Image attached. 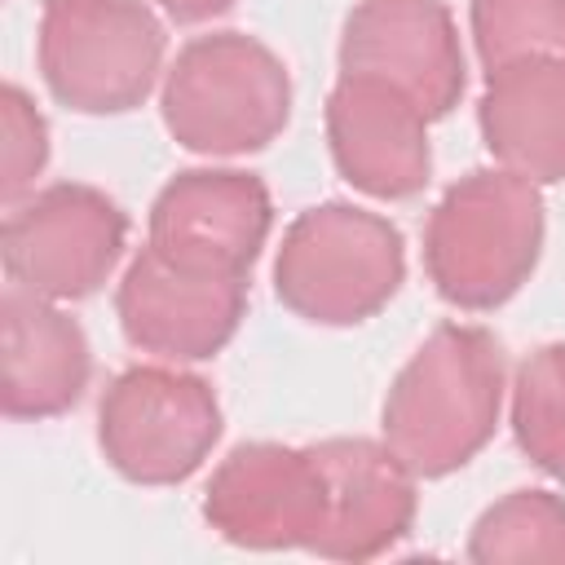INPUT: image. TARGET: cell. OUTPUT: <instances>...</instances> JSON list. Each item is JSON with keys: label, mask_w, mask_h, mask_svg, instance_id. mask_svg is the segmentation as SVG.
<instances>
[{"label": "cell", "mask_w": 565, "mask_h": 565, "mask_svg": "<svg viewBox=\"0 0 565 565\" xmlns=\"http://www.w3.org/2000/svg\"><path fill=\"white\" fill-rule=\"evenodd\" d=\"M503 393L508 358L494 331L441 322L393 375L380 406V437L415 477H450L490 446Z\"/></svg>", "instance_id": "1"}, {"label": "cell", "mask_w": 565, "mask_h": 565, "mask_svg": "<svg viewBox=\"0 0 565 565\" xmlns=\"http://www.w3.org/2000/svg\"><path fill=\"white\" fill-rule=\"evenodd\" d=\"M543 238L539 185L508 168H472L446 185L424 221V274L446 305L490 313L530 282Z\"/></svg>", "instance_id": "2"}, {"label": "cell", "mask_w": 565, "mask_h": 565, "mask_svg": "<svg viewBox=\"0 0 565 565\" xmlns=\"http://www.w3.org/2000/svg\"><path fill=\"white\" fill-rule=\"evenodd\" d=\"M159 115L190 154H256L291 124V71L247 31H207L185 40L163 71Z\"/></svg>", "instance_id": "3"}, {"label": "cell", "mask_w": 565, "mask_h": 565, "mask_svg": "<svg viewBox=\"0 0 565 565\" xmlns=\"http://www.w3.org/2000/svg\"><path fill=\"white\" fill-rule=\"evenodd\" d=\"M402 282V230L388 216L344 199L305 207L282 230L274 256V296L313 327H358L375 318Z\"/></svg>", "instance_id": "4"}, {"label": "cell", "mask_w": 565, "mask_h": 565, "mask_svg": "<svg viewBox=\"0 0 565 565\" xmlns=\"http://www.w3.org/2000/svg\"><path fill=\"white\" fill-rule=\"evenodd\" d=\"M168 31L146 0H44L35 66L57 106L128 115L163 79Z\"/></svg>", "instance_id": "5"}, {"label": "cell", "mask_w": 565, "mask_h": 565, "mask_svg": "<svg viewBox=\"0 0 565 565\" xmlns=\"http://www.w3.org/2000/svg\"><path fill=\"white\" fill-rule=\"evenodd\" d=\"M216 388L181 366H128L97 402L102 459L132 486L190 481L221 441Z\"/></svg>", "instance_id": "6"}, {"label": "cell", "mask_w": 565, "mask_h": 565, "mask_svg": "<svg viewBox=\"0 0 565 565\" xmlns=\"http://www.w3.org/2000/svg\"><path fill=\"white\" fill-rule=\"evenodd\" d=\"M128 212L88 181H53L9 203L0 225L4 278L44 300H84L119 265Z\"/></svg>", "instance_id": "7"}, {"label": "cell", "mask_w": 565, "mask_h": 565, "mask_svg": "<svg viewBox=\"0 0 565 565\" xmlns=\"http://www.w3.org/2000/svg\"><path fill=\"white\" fill-rule=\"evenodd\" d=\"M203 521L234 547L313 552L331 521L327 468L313 446L243 441L216 463L203 490Z\"/></svg>", "instance_id": "8"}, {"label": "cell", "mask_w": 565, "mask_h": 565, "mask_svg": "<svg viewBox=\"0 0 565 565\" xmlns=\"http://www.w3.org/2000/svg\"><path fill=\"white\" fill-rule=\"evenodd\" d=\"M274 230V199L243 168H181L150 203L146 247L194 274L247 278Z\"/></svg>", "instance_id": "9"}, {"label": "cell", "mask_w": 565, "mask_h": 565, "mask_svg": "<svg viewBox=\"0 0 565 565\" xmlns=\"http://www.w3.org/2000/svg\"><path fill=\"white\" fill-rule=\"evenodd\" d=\"M340 75H366L406 93L428 119H446L468 62L446 0H358L340 26Z\"/></svg>", "instance_id": "10"}, {"label": "cell", "mask_w": 565, "mask_h": 565, "mask_svg": "<svg viewBox=\"0 0 565 565\" xmlns=\"http://www.w3.org/2000/svg\"><path fill=\"white\" fill-rule=\"evenodd\" d=\"M115 318L124 340L141 353L163 362H207L247 318V278L194 274L163 260L154 247H141L115 287Z\"/></svg>", "instance_id": "11"}, {"label": "cell", "mask_w": 565, "mask_h": 565, "mask_svg": "<svg viewBox=\"0 0 565 565\" xmlns=\"http://www.w3.org/2000/svg\"><path fill=\"white\" fill-rule=\"evenodd\" d=\"M335 172L366 199H415L433 177L428 115L393 84L340 75L322 106Z\"/></svg>", "instance_id": "12"}, {"label": "cell", "mask_w": 565, "mask_h": 565, "mask_svg": "<svg viewBox=\"0 0 565 565\" xmlns=\"http://www.w3.org/2000/svg\"><path fill=\"white\" fill-rule=\"evenodd\" d=\"M331 481V521L313 547L322 561H375L393 552L419 512L415 472L384 446V437H327L313 441Z\"/></svg>", "instance_id": "13"}, {"label": "cell", "mask_w": 565, "mask_h": 565, "mask_svg": "<svg viewBox=\"0 0 565 565\" xmlns=\"http://www.w3.org/2000/svg\"><path fill=\"white\" fill-rule=\"evenodd\" d=\"M88 380L84 327L57 300L9 282L0 296V411L9 419H57L79 406Z\"/></svg>", "instance_id": "14"}, {"label": "cell", "mask_w": 565, "mask_h": 565, "mask_svg": "<svg viewBox=\"0 0 565 565\" xmlns=\"http://www.w3.org/2000/svg\"><path fill=\"white\" fill-rule=\"evenodd\" d=\"M477 128L490 159L534 185L565 181V62L521 57L486 71Z\"/></svg>", "instance_id": "15"}, {"label": "cell", "mask_w": 565, "mask_h": 565, "mask_svg": "<svg viewBox=\"0 0 565 565\" xmlns=\"http://www.w3.org/2000/svg\"><path fill=\"white\" fill-rule=\"evenodd\" d=\"M468 561H561L565 565V499L552 490H508L468 530Z\"/></svg>", "instance_id": "16"}, {"label": "cell", "mask_w": 565, "mask_h": 565, "mask_svg": "<svg viewBox=\"0 0 565 565\" xmlns=\"http://www.w3.org/2000/svg\"><path fill=\"white\" fill-rule=\"evenodd\" d=\"M512 437L516 450L547 477L565 481V340L539 344L512 375Z\"/></svg>", "instance_id": "17"}, {"label": "cell", "mask_w": 565, "mask_h": 565, "mask_svg": "<svg viewBox=\"0 0 565 565\" xmlns=\"http://www.w3.org/2000/svg\"><path fill=\"white\" fill-rule=\"evenodd\" d=\"M468 31L486 71L521 57L565 62V0H468Z\"/></svg>", "instance_id": "18"}, {"label": "cell", "mask_w": 565, "mask_h": 565, "mask_svg": "<svg viewBox=\"0 0 565 565\" xmlns=\"http://www.w3.org/2000/svg\"><path fill=\"white\" fill-rule=\"evenodd\" d=\"M0 124H4V154H0V194L18 203L49 163V124L26 97V88H0Z\"/></svg>", "instance_id": "19"}, {"label": "cell", "mask_w": 565, "mask_h": 565, "mask_svg": "<svg viewBox=\"0 0 565 565\" xmlns=\"http://www.w3.org/2000/svg\"><path fill=\"white\" fill-rule=\"evenodd\" d=\"M172 22H181V26H199V22H212V18H221V13H230L234 9V0H154Z\"/></svg>", "instance_id": "20"}]
</instances>
